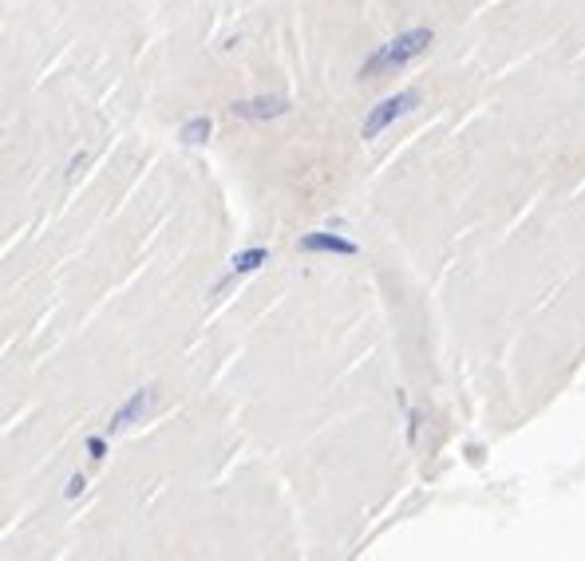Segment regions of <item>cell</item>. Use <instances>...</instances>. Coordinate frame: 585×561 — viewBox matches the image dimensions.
Listing matches in <instances>:
<instances>
[{"label":"cell","mask_w":585,"mask_h":561,"mask_svg":"<svg viewBox=\"0 0 585 561\" xmlns=\"http://www.w3.org/2000/svg\"><path fill=\"white\" fill-rule=\"evenodd\" d=\"M87 455L99 463V459L107 455V439H103V435H91V439H87Z\"/></svg>","instance_id":"ba28073f"},{"label":"cell","mask_w":585,"mask_h":561,"mask_svg":"<svg viewBox=\"0 0 585 561\" xmlns=\"http://www.w3.org/2000/svg\"><path fill=\"white\" fill-rule=\"evenodd\" d=\"M84 486H87L84 475H72V479H68V490H64V498H76V494H84Z\"/></svg>","instance_id":"30bf717a"},{"label":"cell","mask_w":585,"mask_h":561,"mask_svg":"<svg viewBox=\"0 0 585 561\" xmlns=\"http://www.w3.org/2000/svg\"><path fill=\"white\" fill-rule=\"evenodd\" d=\"M84 162H87V155H84V151H80V155H76V159L68 162V174H76V170H80V166H84Z\"/></svg>","instance_id":"8fae6325"},{"label":"cell","mask_w":585,"mask_h":561,"mask_svg":"<svg viewBox=\"0 0 585 561\" xmlns=\"http://www.w3.org/2000/svg\"><path fill=\"white\" fill-rule=\"evenodd\" d=\"M419 423H423V415L408 407V443H412V447H416V439H419Z\"/></svg>","instance_id":"9c48e42d"},{"label":"cell","mask_w":585,"mask_h":561,"mask_svg":"<svg viewBox=\"0 0 585 561\" xmlns=\"http://www.w3.org/2000/svg\"><path fill=\"white\" fill-rule=\"evenodd\" d=\"M210 131H214L210 115H190V119L178 127V139H182L186 147H202V143L210 139Z\"/></svg>","instance_id":"52a82bcc"},{"label":"cell","mask_w":585,"mask_h":561,"mask_svg":"<svg viewBox=\"0 0 585 561\" xmlns=\"http://www.w3.org/2000/svg\"><path fill=\"white\" fill-rule=\"evenodd\" d=\"M431 40H435V32L431 28H408V32H400V36H392L388 44H380L364 64H360V80H376V76H384V72H396V68H408L416 56H423L427 48H431Z\"/></svg>","instance_id":"6da1fadb"},{"label":"cell","mask_w":585,"mask_h":561,"mask_svg":"<svg viewBox=\"0 0 585 561\" xmlns=\"http://www.w3.org/2000/svg\"><path fill=\"white\" fill-rule=\"evenodd\" d=\"M419 107V91L416 87H408V91H396V95H388V99H380L372 111H368V119H364V127H360V135L364 139H380L396 119H404L408 111H416Z\"/></svg>","instance_id":"7a4b0ae2"},{"label":"cell","mask_w":585,"mask_h":561,"mask_svg":"<svg viewBox=\"0 0 585 561\" xmlns=\"http://www.w3.org/2000/svg\"><path fill=\"white\" fill-rule=\"evenodd\" d=\"M155 400H159V388H155V384H143V388H135L127 400L111 411V423H107V431L115 435V431H123V427H131V423H143V415L155 407Z\"/></svg>","instance_id":"277c9868"},{"label":"cell","mask_w":585,"mask_h":561,"mask_svg":"<svg viewBox=\"0 0 585 561\" xmlns=\"http://www.w3.org/2000/svg\"><path fill=\"white\" fill-rule=\"evenodd\" d=\"M265 261H269V249H265V245H253V249H242V253H234V257H230V273H226V277H222V281L214 285V293L230 289V285H234L238 277H250L253 269H261Z\"/></svg>","instance_id":"8992f818"},{"label":"cell","mask_w":585,"mask_h":561,"mask_svg":"<svg viewBox=\"0 0 585 561\" xmlns=\"http://www.w3.org/2000/svg\"><path fill=\"white\" fill-rule=\"evenodd\" d=\"M293 103L285 95H253V99H234L230 103V115L234 119H246V123H265V119H281L289 115Z\"/></svg>","instance_id":"3957f363"},{"label":"cell","mask_w":585,"mask_h":561,"mask_svg":"<svg viewBox=\"0 0 585 561\" xmlns=\"http://www.w3.org/2000/svg\"><path fill=\"white\" fill-rule=\"evenodd\" d=\"M297 249H301V253H329V257H356V253H360V245H356V241L340 238V234H329V230L301 234Z\"/></svg>","instance_id":"5b68a950"}]
</instances>
